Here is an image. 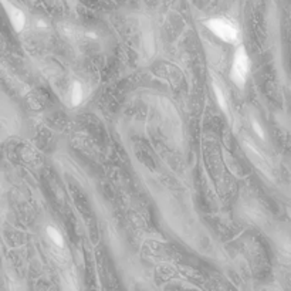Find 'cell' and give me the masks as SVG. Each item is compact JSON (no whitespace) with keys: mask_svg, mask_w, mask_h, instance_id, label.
<instances>
[{"mask_svg":"<svg viewBox=\"0 0 291 291\" xmlns=\"http://www.w3.org/2000/svg\"><path fill=\"white\" fill-rule=\"evenodd\" d=\"M204 26L210 30L216 37H219L224 43L236 44L237 40H239V31H237V29L224 17H213V19L206 20Z\"/></svg>","mask_w":291,"mask_h":291,"instance_id":"obj_1","label":"cell"},{"mask_svg":"<svg viewBox=\"0 0 291 291\" xmlns=\"http://www.w3.org/2000/svg\"><path fill=\"white\" fill-rule=\"evenodd\" d=\"M249 71H250V58L247 56L246 49L240 46L239 49L236 50L234 57H233L230 78L237 87H243L246 84Z\"/></svg>","mask_w":291,"mask_h":291,"instance_id":"obj_2","label":"cell"},{"mask_svg":"<svg viewBox=\"0 0 291 291\" xmlns=\"http://www.w3.org/2000/svg\"><path fill=\"white\" fill-rule=\"evenodd\" d=\"M3 6H4V10H6L7 16H9L10 23H11L13 29L16 30L17 33H20L21 30L24 29V24H26V16H24V13L19 7H16L14 4H11L9 1H6V0H3Z\"/></svg>","mask_w":291,"mask_h":291,"instance_id":"obj_3","label":"cell"},{"mask_svg":"<svg viewBox=\"0 0 291 291\" xmlns=\"http://www.w3.org/2000/svg\"><path fill=\"white\" fill-rule=\"evenodd\" d=\"M83 97H84V94H83V87H81V84H80L78 81H74L73 86H71V104H73L74 107L80 105L81 101H83Z\"/></svg>","mask_w":291,"mask_h":291,"instance_id":"obj_4","label":"cell"},{"mask_svg":"<svg viewBox=\"0 0 291 291\" xmlns=\"http://www.w3.org/2000/svg\"><path fill=\"white\" fill-rule=\"evenodd\" d=\"M46 232H47V236H49L50 239L53 240L54 244H57L58 247H63V246H64V239H63L61 233L58 232L56 227H53V226H47Z\"/></svg>","mask_w":291,"mask_h":291,"instance_id":"obj_5","label":"cell"},{"mask_svg":"<svg viewBox=\"0 0 291 291\" xmlns=\"http://www.w3.org/2000/svg\"><path fill=\"white\" fill-rule=\"evenodd\" d=\"M213 90H214V94H216V98H217V102H219L220 108L223 109L224 112H227V102H226V98H224V94H223V91H222V88L219 87V86L214 83Z\"/></svg>","mask_w":291,"mask_h":291,"instance_id":"obj_6","label":"cell"},{"mask_svg":"<svg viewBox=\"0 0 291 291\" xmlns=\"http://www.w3.org/2000/svg\"><path fill=\"white\" fill-rule=\"evenodd\" d=\"M253 128L257 131V135L260 136V138H264V132H263V129L260 128V125H259L257 122H253Z\"/></svg>","mask_w":291,"mask_h":291,"instance_id":"obj_7","label":"cell"}]
</instances>
